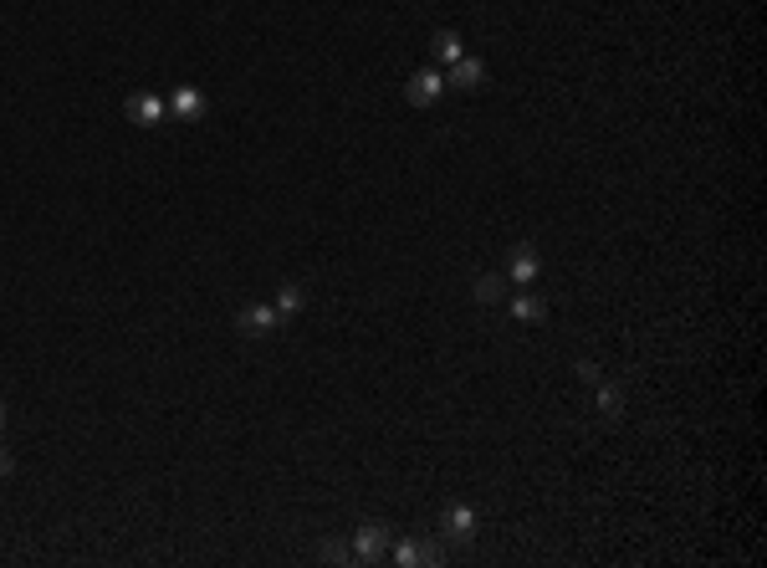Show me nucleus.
I'll use <instances>...</instances> for the list:
<instances>
[{"label": "nucleus", "mask_w": 767, "mask_h": 568, "mask_svg": "<svg viewBox=\"0 0 767 568\" xmlns=\"http://www.w3.org/2000/svg\"><path fill=\"white\" fill-rule=\"evenodd\" d=\"M0 430H6V405H0Z\"/></svg>", "instance_id": "6ab92c4d"}, {"label": "nucleus", "mask_w": 767, "mask_h": 568, "mask_svg": "<svg viewBox=\"0 0 767 568\" xmlns=\"http://www.w3.org/2000/svg\"><path fill=\"white\" fill-rule=\"evenodd\" d=\"M323 558H328V563H353V548H343V543L328 538V543H323Z\"/></svg>", "instance_id": "dca6fc26"}, {"label": "nucleus", "mask_w": 767, "mask_h": 568, "mask_svg": "<svg viewBox=\"0 0 767 568\" xmlns=\"http://www.w3.org/2000/svg\"><path fill=\"white\" fill-rule=\"evenodd\" d=\"M123 113H128V123H139V128H159L164 113H169V103L159 93H149V87H139V93H128Z\"/></svg>", "instance_id": "20e7f679"}, {"label": "nucleus", "mask_w": 767, "mask_h": 568, "mask_svg": "<svg viewBox=\"0 0 767 568\" xmlns=\"http://www.w3.org/2000/svg\"><path fill=\"white\" fill-rule=\"evenodd\" d=\"M302 302H307V292H302L297 282H282V287H277V302H272V308H277L282 318H297V313H302Z\"/></svg>", "instance_id": "f8f14e48"}, {"label": "nucleus", "mask_w": 767, "mask_h": 568, "mask_svg": "<svg viewBox=\"0 0 767 568\" xmlns=\"http://www.w3.org/2000/svg\"><path fill=\"white\" fill-rule=\"evenodd\" d=\"M389 558V522H364L353 533V563H384Z\"/></svg>", "instance_id": "f03ea898"}, {"label": "nucleus", "mask_w": 767, "mask_h": 568, "mask_svg": "<svg viewBox=\"0 0 767 568\" xmlns=\"http://www.w3.org/2000/svg\"><path fill=\"white\" fill-rule=\"evenodd\" d=\"M512 318H517V323H543V318H548V302L537 297L532 287H522V292L512 297Z\"/></svg>", "instance_id": "9d476101"}, {"label": "nucleus", "mask_w": 767, "mask_h": 568, "mask_svg": "<svg viewBox=\"0 0 767 568\" xmlns=\"http://www.w3.org/2000/svg\"><path fill=\"white\" fill-rule=\"evenodd\" d=\"M471 297L481 302V308H491V302H502V297H507V282L496 277V272H481V277L471 282Z\"/></svg>", "instance_id": "9b49d317"}, {"label": "nucleus", "mask_w": 767, "mask_h": 568, "mask_svg": "<svg viewBox=\"0 0 767 568\" xmlns=\"http://www.w3.org/2000/svg\"><path fill=\"white\" fill-rule=\"evenodd\" d=\"M430 57H435V67L445 72L450 62H461L466 57V47H461V31H435L430 36Z\"/></svg>", "instance_id": "1a4fd4ad"}, {"label": "nucleus", "mask_w": 767, "mask_h": 568, "mask_svg": "<svg viewBox=\"0 0 767 568\" xmlns=\"http://www.w3.org/2000/svg\"><path fill=\"white\" fill-rule=\"evenodd\" d=\"M537 272H543V256H537V246H532V241L512 246V267H507V277H512L517 287H532Z\"/></svg>", "instance_id": "423d86ee"}, {"label": "nucleus", "mask_w": 767, "mask_h": 568, "mask_svg": "<svg viewBox=\"0 0 767 568\" xmlns=\"http://www.w3.org/2000/svg\"><path fill=\"white\" fill-rule=\"evenodd\" d=\"M440 93H445V72L440 67H420L410 82H404V103L410 108H435Z\"/></svg>", "instance_id": "f257e3e1"}, {"label": "nucleus", "mask_w": 767, "mask_h": 568, "mask_svg": "<svg viewBox=\"0 0 767 568\" xmlns=\"http://www.w3.org/2000/svg\"><path fill=\"white\" fill-rule=\"evenodd\" d=\"M282 328V313L272 308V302H251V308L236 313V333L241 338H272Z\"/></svg>", "instance_id": "7ed1b4c3"}, {"label": "nucleus", "mask_w": 767, "mask_h": 568, "mask_svg": "<svg viewBox=\"0 0 767 568\" xmlns=\"http://www.w3.org/2000/svg\"><path fill=\"white\" fill-rule=\"evenodd\" d=\"M573 374H578L583 384H599V379H604V369H599L594 359H583V364H573Z\"/></svg>", "instance_id": "2eb2a0df"}, {"label": "nucleus", "mask_w": 767, "mask_h": 568, "mask_svg": "<svg viewBox=\"0 0 767 568\" xmlns=\"http://www.w3.org/2000/svg\"><path fill=\"white\" fill-rule=\"evenodd\" d=\"M486 82V62L481 57H461L445 67V87H461V93H476V87Z\"/></svg>", "instance_id": "0eeeda50"}, {"label": "nucleus", "mask_w": 767, "mask_h": 568, "mask_svg": "<svg viewBox=\"0 0 767 568\" xmlns=\"http://www.w3.org/2000/svg\"><path fill=\"white\" fill-rule=\"evenodd\" d=\"M169 113H174L179 123H195V118H205V93H200V87H174Z\"/></svg>", "instance_id": "6e6552de"}, {"label": "nucleus", "mask_w": 767, "mask_h": 568, "mask_svg": "<svg viewBox=\"0 0 767 568\" xmlns=\"http://www.w3.org/2000/svg\"><path fill=\"white\" fill-rule=\"evenodd\" d=\"M11 471H16V456H11L6 446H0V476H11Z\"/></svg>", "instance_id": "a211bd4d"}, {"label": "nucleus", "mask_w": 767, "mask_h": 568, "mask_svg": "<svg viewBox=\"0 0 767 568\" xmlns=\"http://www.w3.org/2000/svg\"><path fill=\"white\" fill-rule=\"evenodd\" d=\"M389 558L404 563V568H415V563H420V538H399V543L389 548Z\"/></svg>", "instance_id": "4468645a"}, {"label": "nucleus", "mask_w": 767, "mask_h": 568, "mask_svg": "<svg viewBox=\"0 0 767 568\" xmlns=\"http://www.w3.org/2000/svg\"><path fill=\"white\" fill-rule=\"evenodd\" d=\"M599 410H604V420H619L624 415V389L619 384H604L599 379Z\"/></svg>", "instance_id": "ddd939ff"}, {"label": "nucleus", "mask_w": 767, "mask_h": 568, "mask_svg": "<svg viewBox=\"0 0 767 568\" xmlns=\"http://www.w3.org/2000/svg\"><path fill=\"white\" fill-rule=\"evenodd\" d=\"M440 533H445V538H456V543H471V538H476V507L450 502V507L440 512Z\"/></svg>", "instance_id": "39448f33"}, {"label": "nucleus", "mask_w": 767, "mask_h": 568, "mask_svg": "<svg viewBox=\"0 0 767 568\" xmlns=\"http://www.w3.org/2000/svg\"><path fill=\"white\" fill-rule=\"evenodd\" d=\"M420 563H425V568H440V563H445V548H440V543H420Z\"/></svg>", "instance_id": "f3484780"}]
</instances>
